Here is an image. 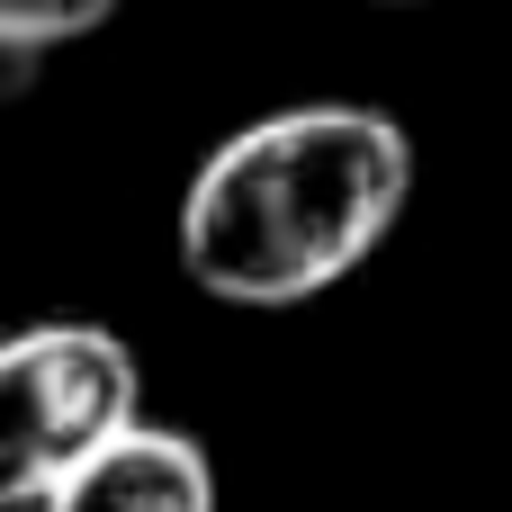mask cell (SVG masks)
<instances>
[{"mask_svg": "<svg viewBox=\"0 0 512 512\" xmlns=\"http://www.w3.org/2000/svg\"><path fill=\"white\" fill-rule=\"evenodd\" d=\"M414 198V135L369 99H297L234 126L180 189V270L216 306H315Z\"/></svg>", "mask_w": 512, "mask_h": 512, "instance_id": "1", "label": "cell"}, {"mask_svg": "<svg viewBox=\"0 0 512 512\" xmlns=\"http://www.w3.org/2000/svg\"><path fill=\"white\" fill-rule=\"evenodd\" d=\"M135 414H144V369L126 333L90 315H45L0 333V512H36Z\"/></svg>", "mask_w": 512, "mask_h": 512, "instance_id": "2", "label": "cell"}, {"mask_svg": "<svg viewBox=\"0 0 512 512\" xmlns=\"http://www.w3.org/2000/svg\"><path fill=\"white\" fill-rule=\"evenodd\" d=\"M36 512H216V459L180 423L135 414L108 450H90Z\"/></svg>", "mask_w": 512, "mask_h": 512, "instance_id": "3", "label": "cell"}, {"mask_svg": "<svg viewBox=\"0 0 512 512\" xmlns=\"http://www.w3.org/2000/svg\"><path fill=\"white\" fill-rule=\"evenodd\" d=\"M108 18H117V0H0V45L54 54L72 36H99Z\"/></svg>", "mask_w": 512, "mask_h": 512, "instance_id": "4", "label": "cell"}, {"mask_svg": "<svg viewBox=\"0 0 512 512\" xmlns=\"http://www.w3.org/2000/svg\"><path fill=\"white\" fill-rule=\"evenodd\" d=\"M36 72H45V54H27V45H0V99H27V90H36Z\"/></svg>", "mask_w": 512, "mask_h": 512, "instance_id": "5", "label": "cell"}, {"mask_svg": "<svg viewBox=\"0 0 512 512\" xmlns=\"http://www.w3.org/2000/svg\"><path fill=\"white\" fill-rule=\"evenodd\" d=\"M378 9H414V0H378Z\"/></svg>", "mask_w": 512, "mask_h": 512, "instance_id": "6", "label": "cell"}]
</instances>
